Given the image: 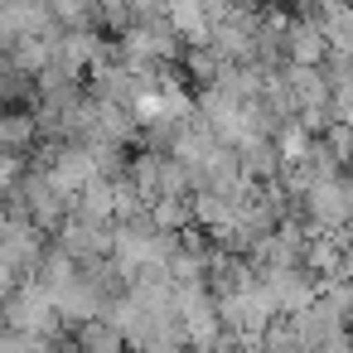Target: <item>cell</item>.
I'll use <instances>...</instances> for the list:
<instances>
[{
  "mask_svg": "<svg viewBox=\"0 0 353 353\" xmlns=\"http://www.w3.org/2000/svg\"><path fill=\"white\" fill-rule=\"evenodd\" d=\"M78 339H83L88 348H121V343H126V339H121L102 314H97V319H83V334H78Z\"/></svg>",
  "mask_w": 353,
  "mask_h": 353,
  "instance_id": "30bf717a",
  "label": "cell"
},
{
  "mask_svg": "<svg viewBox=\"0 0 353 353\" xmlns=\"http://www.w3.org/2000/svg\"><path fill=\"white\" fill-rule=\"evenodd\" d=\"M6 300H10V305H6V324H10V329H20V334H30V339L54 334L59 310H54V295H49L39 281H30V285H20V290H10Z\"/></svg>",
  "mask_w": 353,
  "mask_h": 353,
  "instance_id": "6da1fadb",
  "label": "cell"
},
{
  "mask_svg": "<svg viewBox=\"0 0 353 353\" xmlns=\"http://www.w3.org/2000/svg\"><path fill=\"white\" fill-rule=\"evenodd\" d=\"M63 208H68V194L49 174H34L30 179V218H34V228H59Z\"/></svg>",
  "mask_w": 353,
  "mask_h": 353,
  "instance_id": "8992f818",
  "label": "cell"
},
{
  "mask_svg": "<svg viewBox=\"0 0 353 353\" xmlns=\"http://www.w3.org/2000/svg\"><path fill=\"white\" fill-rule=\"evenodd\" d=\"M305 203H310V218H314L324 232H339V228L353 218V184L324 174V179H314V184L305 189Z\"/></svg>",
  "mask_w": 353,
  "mask_h": 353,
  "instance_id": "7a4b0ae2",
  "label": "cell"
},
{
  "mask_svg": "<svg viewBox=\"0 0 353 353\" xmlns=\"http://www.w3.org/2000/svg\"><path fill=\"white\" fill-rule=\"evenodd\" d=\"M102 290L88 281V276H73L68 285H59L54 290V310H59V319H73V324H83V319H97L102 314Z\"/></svg>",
  "mask_w": 353,
  "mask_h": 353,
  "instance_id": "277c9868",
  "label": "cell"
},
{
  "mask_svg": "<svg viewBox=\"0 0 353 353\" xmlns=\"http://www.w3.org/2000/svg\"><path fill=\"white\" fill-rule=\"evenodd\" d=\"M314 141H310V131L305 126H285L281 131V141H276V160L281 165H295V160H305V150H310Z\"/></svg>",
  "mask_w": 353,
  "mask_h": 353,
  "instance_id": "9c48e42d",
  "label": "cell"
},
{
  "mask_svg": "<svg viewBox=\"0 0 353 353\" xmlns=\"http://www.w3.org/2000/svg\"><path fill=\"white\" fill-rule=\"evenodd\" d=\"M25 141H34L30 117H6L0 121V145H25Z\"/></svg>",
  "mask_w": 353,
  "mask_h": 353,
  "instance_id": "8fae6325",
  "label": "cell"
},
{
  "mask_svg": "<svg viewBox=\"0 0 353 353\" xmlns=\"http://www.w3.org/2000/svg\"><path fill=\"white\" fill-rule=\"evenodd\" d=\"M10 290H15V266H10L6 256H0V300H6Z\"/></svg>",
  "mask_w": 353,
  "mask_h": 353,
  "instance_id": "4fadbf2b",
  "label": "cell"
},
{
  "mask_svg": "<svg viewBox=\"0 0 353 353\" xmlns=\"http://www.w3.org/2000/svg\"><path fill=\"white\" fill-rule=\"evenodd\" d=\"M165 25L174 30V39H189V44H208L213 34L203 0H165Z\"/></svg>",
  "mask_w": 353,
  "mask_h": 353,
  "instance_id": "5b68a950",
  "label": "cell"
},
{
  "mask_svg": "<svg viewBox=\"0 0 353 353\" xmlns=\"http://www.w3.org/2000/svg\"><path fill=\"white\" fill-rule=\"evenodd\" d=\"M15 179H20V160H15L6 145H0V189H10Z\"/></svg>",
  "mask_w": 353,
  "mask_h": 353,
  "instance_id": "7c38bea8",
  "label": "cell"
},
{
  "mask_svg": "<svg viewBox=\"0 0 353 353\" xmlns=\"http://www.w3.org/2000/svg\"><path fill=\"white\" fill-rule=\"evenodd\" d=\"M97 59V39L88 34V30H68L63 39H59V54H54V63H59V73H68V78H78L88 63Z\"/></svg>",
  "mask_w": 353,
  "mask_h": 353,
  "instance_id": "52a82bcc",
  "label": "cell"
},
{
  "mask_svg": "<svg viewBox=\"0 0 353 353\" xmlns=\"http://www.w3.org/2000/svg\"><path fill=\"white\" fill-rule=\"evenodd\" d=\"M285 49H290V63H324V59H329V39H324V30H319L314 20L290 25Z\"/></svg>",
  "mask_w": 353,
  "mask_h": 353,
  "instance_id": "ba28073f",
  "label": "cell"
},
{
  "mask_svg": "<svg viewBox=\"0 0 353 353\" xmlns=\"http://www.w3.org/2000/svg\"><path fill=\"white\" fill-rule=\"evenodd\" d=\"M102 174V165H97V150L92 145H73V150H63L59 160H54V170H49V179L68 194V203H73V194L88 184V179H97Z\"/></svg>",
  "mask_w": 353,
  "mask_h": 353,
  "instance_id": "3957f363",
  "label": "cell"
}]
</instances>
